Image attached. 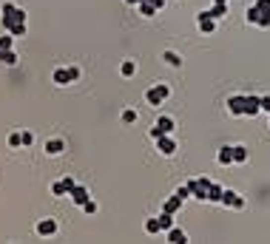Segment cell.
<instances>
[{
	"instance_id": "52a82bcc",
	"label": "cell",
	"mask_w": 270,
	"mask_h": 244,
	"mask_svg": "<svg viewBox=\"0 0 270 244\" xmlns=\"http://www.w3.org/2000/svg\"><path fill=\"white\" fill-rule=\"evenodd\" d=\"M157 151L162 153V156H174L177 153V142L171 139V134H162V137H157Z\"/></svg>"
},
{
	"instance_id": "f1b7e54d",
	"label": "cell",
	"mask_w": 270,
	"mask_h": 244,
	"mask_svg": "<svg viewBox=\"0 0 270 244\" xmlns=\"http://www.w3.org/2000/svg\"><path fill=\"white\" fill-rule=\"evenodd\" d=\"M11 46H14V37H11L9 32H6V35L0 37V48H3V51H9Z\"/></svg>"
},
{
	"instance_id": "3957f363",
	"label": "cell",
	"mask_w": 270,
	"mask_h": 244,
	"mask_svg": "<svg viewBox=\"0 0 270 244\" xmlns=\"http://www.w3.org/2000/svg\"><path fill=\"white\" fill-rule=\"evenodd\" d=\"M208 187H211V179H205V176H199V179H191V182H188L191 196L199 199V202H205V199H208Z\"/></svg>"
},
{
	"instance_id": "cb8c5ba5",
	"label": "cell",
	"mask_w": 270,
	"mask_h": 244,
	"mask_svg": "<svg viewBox=\"0 0 270 244\" xmlns=\"http://www.w3.org/2000/svg\"><path fill=\"white\" fill-rule=\"evenodd\" d=\"M6 142H9V148H23V131H11Z\"/></svg>"
},
{
	"instance_id": "5b68a950",
	"label": "cell",
	"mask_w": 270,
	"mask_h": 244,
	"mask_svg": "<svg viewBox=\"0 0 270 244\" xmlns=\"http://www.w3.org/2000/svg\"><path fill=\"white\" fill-rule=\"evenodd\" d=\"M219 205L233 208V210H242V208H245V199H242V193H236V190L225 187V190H222V202H219Z\"/></svg>"
},
{
	"instance_id": "74e56055",
	"label": "cell",
	"mask_w": 270,
	"mask_h": 244,
	"mask_svg": "<svg viewBox=\"0 0 270 244\" xmlns=\"http://www.w3.org/2000/svg\"><path fill=\"white\" fill-rule=\"evenodd\" d=\"M125 3H128V6H136V0H125Z\"/></svg>"
},
{
	"instance_id": "4fadbf2b",
	"label": "cell",
	"mask_w": 270,
	"mask_h": 244,
	"mask_svg": "<svg viewBox=\"0 0 270 244\" xmlns=\"http://www.w3.org/2000/svg\"><path fill=\"white\" fill-rule=\"evenodd\" d=\"M168 242L171 244H185V242H188V233L174 224V227H168Z\"/></svg>"
},
{
	"instance_id": "44dd1931",
	"label": "cell",
	"mask_w": 270,
	"mask_h": 244,
	"mask_svg": "<svg viewBox=\"0 0 270 244\" xmlns=\"http://www.w3.org/2000/svg\"><path fill=\"white\" fill-rule=\"evenodd\" d=\"M120 74H123V77H134V74H136V60H123Z\"/></svg>"
},
{
	"instance_id": "8d00e7d4",
	"label": "cell",
	"mask_w": 270,
	"mask_h": 244,
	"mask_svg": "<svg viewBox=\"0 0 270 244\" xmlns=\"http://www.w3.org/2000/svg\"><path fill=\"white\" fill-rule=\"evenodd\" d=\"M34 142V134L32 131H23V145H32Z\"/></svg>"
},
{
	"instance_id": "60d3db41",
	"label": "cell",
	"mask_w": 270,
	"mask_h": 244,
	"mask_svg": "<svg viewBox=\"0 0 270 244\" xmlns=\"http://www.w3.org/2000/svg\"><path fill=\"white\" fill-rule=\"evenodd\" d=\"M268 116H270V114H268Z\"/></svg>"
},
{
	"instance_id": "484cf974",
	"label": "cell",
	"mask_w": 270,
	"mask_h": 244,
	"mask_svg": "<svg viewBox=\"0 0 270 244\" xmlns=\"http://www.w3.org/2000/svg\"><path fill=\"white\" fill-rule=\"evenodd\" d=\"M145 233H148V236H157V233H162V227H159V219H148V221H145Z\"/></svg>"
},
{
	"instance_id": "7c38bea8",
	"label": "cell",
	"mask_w": 270,
	"mask_h": 244,
	"mask_svg": "<svg viewBox=\"0 0 270 244\" xmlns=\"http://www.w3.org/2000/svg\"><path fill=\"white\" fill-rule=\"evenodd\" d=\"M48 156H60V153L66 151V142L60 139V137H54V139H45V148H43Z\"/></svg>"
},
{
	"instance_id": "836d02e7",
	"label": "cell",
	"mask_w": 270,
	"mask_h": 244,
	"mask_svg": "<svg viewBox=\"0 0 270 244\" xmlns=\"http://www.w3.org/2000/svg\"><path fill=\"white\" fill-rule=\"evenodd\" d=\"M80 80V69L77 66H68V82H77Z\"/></svg>"
},
{
	"instance_id": "6da1fadb",
	"label": "cell",
	"mask_w": 270,
	"mask_h": 244,
	"mask_svg": "<svg viewBox=\"0 0 270 244\" xmlns=\"http://www.w3.org/2000/svg\"><path fill=\"white\" fill-rule=\"evenodd\" d=\"M0 26H3V32H11L14 26H26V12L20 6H14L11 0H3L0 3Z\"/></svg>"
},
{
	"instance_id": "4dcf8cb0",
	"label": "cell",
	"mask_w": 270,
	"mask_h": 244,
	"mask_svg": "<svg viewBox=\"0 0 270 244\" xmlns=\"http://www.w3.org/2000/svg\"><path fill=\"white\" fill-rule=\"evenodd\" d=\"M245 17H248V23L256 26V20H259V9H256V6H248V14H245Z\"/></svg>"
},
{
	"instance_id": "ba28073f",
	"label": "cell",
	"mask_w": 270,
	"mask_h": 244,
	"mask_svg": "<svg viewBox=\"0 0 270 244\" xmlns=\"http://www.w3.org/2000/svg\"><path fill=\"white\" fill-rule=\"evenodd\" d=\"M77 185L71 176H63V179H57L54 185H51V196H68V190Z\"/></svg>"
},
{
	"instance_id": "30bf717a",
	"label": "cell",
	"mask_w": 270,
	"mask_h": 244,
	"mask_svg": "<svg viewBox=\"0 0 270 244\" xmlns=\"http://www.w3.org/2000/svg\"><path fill=\"white\" fill-rule=\"evenodd\" d=\"M68 196H71V202H74V205H80V208H83V205L91 199L89 196V187H83V185H74L71 190H68Z\"/></svg>"
},
{
	"instance_id": "83f0119b",
	"label": "cell",
	"mask_w": 270,
	"mask_h": 244,
	"mask_svg": "<svg viewBox=\"0 0 270 244\" xmlns=\"http://www.w3.org/2000/svg\"><path fill=\"white\" fill-rule=\"evenodd\" d=\"M157 219H159V227H162V230L174 227V216H171V213H162V216H157Z\"/></svg>"
},
{
	"instance_id": "8992f818",
	"label": "cell",
	"mask_w": 270,
	"mask_h": 244,
	"mask_svg": "<svg viewBox=\"0 0 270 244\" xmlns=\"http://www.w3.org/2000/svg\"><path fill=\"white\" fill-rule=\"evenodd\" d=\"M34 230H37V236L48 239V236H57V230H60V227H57V221L51 219V216H45V219L37 221V227H34Z\"/></svg>"
},
{
	"instance_id": "603a6c76",
	"label": "cell",
	"mask_w": 270,
	"mask_h": 244,
	"mask_svg": "<svg viewBox=\"0 0 270 244\" xmlns=\"http://www.w3.org/2000/svg\"><path fill=\"white\" fill-rule=\"evenodd\" d=\"M162 60H165L168 66H174V69H180V66H182V57L177 54V51H171V48L165 51V54H162Z\"/></svg>"
},
{
	"instance_id": "1f68e13d",
	"label": "cell",
	"mask_w": 270,
	"mask_h": 244,
	"mask_svg": "<svg viewBox=\"0 0 270 244\" xmlns=\"http://www.w3.org/2000/svg\"><path fill=\"white\" fill-rule=\"evenodd\" d=\"M256 26H259V29H270V14L259 12V20H256Z\"/></svg>"
},
{
	"instance_id": "8fae6325",
	"label": "cell",
	"mask_w": 270,
	"mask_h": 244,
	"mask_svg": "<svg viewBox=\"0 0 270 244\" xmlns=\"http://www.w3.org/2000/svg\"><path fill=\"white\" fill-rule=\"evenodd\" d=\"M196 26H199V32H205V35L216 32V20H214V17H208L205 12H199V14H196Z\"/></svg>"
},
{
	"instance_id": "e575fe53",
	"label": "cell",
	"mask_w": 270,
	"mask_h": 244,
	"mask_svg": "<svg viewBox=\"0 0 270 244\" xmlns=\"http://www.w3.org/2000/svg\"><path fill=\"white\" fill-rule=\"evenodd\" d=\"M253 6H256V9H259V12L270 14V0H256V3H253Z\"/></svg>"
},
{
	"instance_id": "5bb4252c",
	"label": "cell",
	"mask_w": 270,
	"mask_h": 244,
	"mask_svg": "<svg viewBox=\"0 0 270 244\" xmlns=\"http://www.w3.org/2000/svg\"><path fill=\"white\" fill-rule=\"evenodd\" d=\"M259 114V97L245 94V116H256Z\"/></svg>"
},
{
	"instance_id": "ac0fdd59",
	"label": "cell",
	"mask_w": 270,
	"mask_h": 244,
	"mask_svg": "<svg viewBox=\"0 0 270 244\" xmlns=\"http://www.w3.org/2000/svg\"><path fill=\"white\" fill-rule=\"evenodd\" d=\"M230 151H233V162L236 165L248 162V148H245V145H230Z\"/></svg>"
},
{
	"instance_id": "7402d4cb",
	"label": "cell",
	"mask_w": 270,
	"mask_h": 244,
	"mask_svg": "<svg viewBox=\"0 0 270 244\" xmlns=\"http://www.w3.org/2000/svg\"><path fill=\"white\" fill-rule=\"evenodd\" d=\"M182 208V202L177 196H171L168 202H165V205H162V213H171V216H174V213H177V210Z\"/></svg>"
},
{
	"instance_id": "f35d334b",
	"label": "cell",
	"mask_w": 270,
	"mask_h": 244,
	"mask_svg": "<svg viewBox=\"0 0 270 244\" xmlns=\"http://www.w3.org/2000/svg\"><path fill=\"white\" fill-rule=\"evenodd\" d=\"M214 3H227V0H214Z\"/></svg>"
},
{
	"instance_id": "7a4b0ae2",
	"label": "cell",
	"mask_w": 270,
	"mask_h": 244,
	"mask_svg": "<svg viewBox=\"0 0 270 244\" xmlns=\"http://www.w3.org/2000/svg\"><path fill=\"white\" fill-rule=\"evenodd\" d=\"M168 97H171V88L165 85V82H157V85H151V88L145 91V103L154 105V108H159Z\"/></svg>"
},
{
	"instance_id": "2e32d148",
	"label": "cell",
	"mask_w": 270,
	"mask_h": 244,
	"mask_svg": "<svg viewBox=\"0 0 270 244\" xmlns=\"http://www.w3.org/2000/svg\"><path fill=\"white\" fill-rule=\"evenodd\" d=\"M136 12L142 14V17H154V14H159V9L151 0H142V3H136Z\"/></svg>"
},
{
	"instance_id": "d4e9b609",
	"label": "cell",
	"mask_w": 270,
	"mask_h": 244,
	"mask_svg": "<svg viewBox=\"0 0 270 244\" xmlns=\"http://www.w3.org/2000/svg\"><path fill=\"white\" fill-rule=\"evenodd\" d=\"M120 119H123L125 125H131V122H136V119H139V114H136L134 108H125L123 114H120Z\"/></svg>"
},
{
	"instance_id": "9c48e42d",
	"label": "cell",
	"mask_w": 270,
	"mask_h": 244,
	"mask_svg": "<svg viewBox=\"0 0 270 244\" xmlns=\"http://www.w3.org/2000/svg\"><path fill=\"white\" fill-rule=\"evenodd\" d=\"M227 111H230L233 116H245V94L227 97Z\"/></svg>"
},
{
	"instance_id": "ffe728a7",
	"label": "cell",
	"mask_w": 270,
	"mask_h": 244,
	"mask_svg": "<svg viewBox=\"0 0 270 244\" xmlns=\"http://www.w3.org/2000/svg\"><path fill=\"white\" fill-rule=\"evenodd\" d=\"M51 80H54V85H71V82H68V69H54Z\"/></svg>"
},
{
	"instance_id": "d6a6232c",
	"label": "cell",
	"mask_w": 270,
	"mask_h": 244,
	"mask_svg": "<svg viewBox=\"0 0 270 244\" xmlns=\"http://www.w3.org/2000/svg\"><path fill=\"white\" fill-rule=\"evenodd\" d=\"M83 210H86V213H89V216H94V213H97V202H94V199H89V202H86V205H83Z\"/></svg>"
},
{
	"instance_id": "9a60e30c",
	"label": "cell",
	"mask_w": 270,
	"mask_h": 244,
	"mask_svg": "<svg viewBox=\"0 0 270 244\" xmlns=\"http://www.w3.org/2000/svg\"><path fill=\"white\" fill-rule=\"evenodd\" d=\"M216 162L222 165V168H227V165H233V151H230V145H225V148H219V153H216Z\"/></svg>"
},
{
	"instance_id": "f546056e",
	"label": "cell",
	"mask_w": 270,
	"mask_h": 244,
	"mask_svg": "<svg viewBox=\"0 0 270 244\" xmlns=\"http://www.w3.org/2000/svg\"><path fill=\"white\" fill-rule=\"evenodd\" d=\"M174 196L180 199V202H185V199H191V190H188V185L177 187V190H174Z\"/></svg>"
},
{
	"instance_id": "e0dca14e",
	"label": "cell",
	"mask_w": 270,
	"mask_h": 244,
	"mask_svg": "<svg viewBox=\"0 0 270 244\" xmlns=\"http://www.w3.org/2000/svg\"><path fill=\"white\" fill-rule=\"evenodd\" d=\"M205 14H208V17H214V20H219V17H225V14H227V3H214L211 9H205Z\"/></svg>"
},
{
	"instance_id": "d590c367",
	"label": "cell",
	"mask_w": 270,
	"mask_h": 244,
	"mask_svg": "<svg viewBox=\"0 0 270 244\" xmlns=\"http://www.w3.org/2000/svg\"><path fill=\"white\" fill-rule=\"evenodd\" d=\"M259 111L270 114V97H259Z\"/></svg>"
},
{
	"instance_id": "4316f807",
	"label": "cell",
	"mask_w": 270,
	"mask_h": 244,
	"mask_svg": "<svg viewBox=\"0 0 270 244\" xmlns=\"http://www.w3.org/2000/svg\"><path fill=\"white\" fill-rule=\"evenodd\" d=\"M0 63H3V66H17V54H14V51H3V57H0Z\"/></svg>"
},
{
	"instance_id": "ab89813d",
	"label": "cell",
	"mask_w": 270,
	"mask_h": 244,
	"mask_svg": "<svg viewBox=\"0 0 270 244\" xmlns=\"http://www.w3.org/2000/svg\"><path fill=\"white\" fill-rule=\"evenodd\" d=\"M0 57H3V48H0Z\"/></svg>"
},
{
	"instance_id": "d6986e66",
	"label": "cell",
	"mask_w": 270,
	"mask_h": 244,
	"mask_svg": "<svg viewBox=\"0 0 270 244\" xmlns=\"http://www.w3.org/2000/svg\"><path fill=\"white\" fill-rule=\"evenodd\" d=\"M222 190H225L222 185H214V182H211V187H208V199H205V202H222Z\"/></svg>"
},
{
	"instance_id": "277c9868",
	"label": "cell",
	"mask_w": 270,
	"mask_h": 244,
	"mask_svg": "<svg viewBox=\"0 0 270 244\" xmlns=\"http://www.w3.org/2000/svg\"><path fill=\"white\" fill-rule=\"evenodd\" d=\"M174 128H177L174 116H159L157 122H154V128L148 131V134H151V139H157V137H162V134H171Z\"/></svg>"
}]
</instances>
